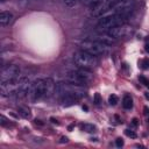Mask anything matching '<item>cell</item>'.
Segmentation results:
<instances>
[{
  "label": "cell",
  "instance_id": "obj_31",
  "mask_svg": "<svg viewBox=\"0 0 149 149\" xmlns=\"http://www.w3.org/2000/svg\"><path fill=\"white\" fill-rule=\"evenodd\" d=\"M0 2H6V0H0Z\"/></svg>",
  "mask_w": 149,
  "mask_h": 149
},
{
  "label": "cell",
  "instance_id": "obj_12",
  "mask_svg": "<svg viewBox=\"0 0 149 149\" xmlns=\"http://www.w3.org/2000/svg\"><path fill=\"white\" fill-rule=\"evenodd\" d=\"M13 20V14L7 12V10H3L0 13V24L1 26H7L8 23H10Z\"/></svg>",
  "mask_w": 149,
  "mask_h": 149
},
{
  "label": "cell",
  "instance_id": "obj_13",
  "mask_svg": "<svg viewBox=\"0 0 149 149\" xmlns=\"http://www.w3.org/2000/svg\"><path fill=\"white\" fill-rule=\"evenodd\" d=\"M122 107L125 109H130L133 107V99L129 94H125L122 98Z\"/></svg>",
  "mask_w": 149,
  "mask_h": 149
},
{
  "label": "cell",
  "instance_id": "obj_24",
  "mask_svg": "<svg viewBox=\"0 0 149 149\" xmlns=\"http://www.w3.org/2000/svg\"><path fill=\"white\" fill-rule=\"evenodd\" d=\"M94 102L97 105L100 104V95H99V93H95V95H94Z\"/></svg>",
  "mask_w": 149,
  "mask_h": 149
},
{
  "label": "cell",
  "instance_id": "obj_2",
  "mask_svg": "<svg viewBox=\"0 0 149 149\" xmlns=\"http://www.w3.org/2000/svg\"><path fill=\"white\" fill-rule=\"evenodd\" d=\"M55 94L58 98L62 97H72L76 99H81L86 95V90L81 85H77L70 81H59L56 84Z\"/></svg>",
  "mask_w": 149,
  "mask_h": 149
},
{
  "label": "cell",
  "instance_id": "obj_20",
  "mask_svg": "<svg viewBox=\"0 0 149 149\" xmlns=\"http://www.w3.org/2000/svg\"><path fill=\"white\" fill-rule=\"evenodd\" d=\"M139 80H140L144 86H147V87L149 88V79H147L144 76H140V77H139Z\"/></svg>",
  "mask_w": 149,
  "mask_h": 149
},
{
  "label": "cell",
  "instance_id": "obj_9",
  "mask_svg": "<svg viewBox=\"0 0 149 149\" xmlns=\"http://www.w3.org/2000/svg\"><path fill=\"white\" fill-rule=\"evenodd\" d=\"M133 30H134L133 27L129 26V24H127V23L125 22V23H122V24H119V26H116V27L109 29L107 33H108V35H111L113 38L118 40V38H122V37L129 36V35L133 33Z\"/></svg>",
  "mask_w": 149,
  "mask_h": 149
},
{
  "label": "cell",
  "instance_id": "obj_23",
  "mask_svg": "<svg viewBox=\"0 0 149 149\" xmlns=\"http://www.w3.org/2000/svg\"><path fill=\"white\" fill-rule=\"evenodd\" d=\"M115 146H116L118 148H121V147L123 146V140H122L121 137H118V139L115 140Z\"/></svg>",
  "mask_w": 149,
  "mask_h": 149
},
{
  "label": "cell",
  "instance_id": "obj_14",
  "mask_svg": "<svg viewBox=\"0 0 149 149\" xmlns=\"http://www.w3.org/2000/svg\"><path fill=\"white\" fill-rule=\"evenodd\" d=\"M17 113H19L20 116H22V118H24V119H29V118L31 116L30 109H29L28 107H26V106H20V107L17 108Z\"/></svg>",
  "mask_w": 149,
  "mask_h": 149
},
{
  "label": "cell",
  "instance_id": "obj_15",
  "mask_svg": "<svg viewBox=\"0 0 149 149\" xmlns=\"http://www.w3.org/2000/svg\"><path fill=\"white\" fill-rule=\"evenodd\" d=\"M80 128L84 132H86V133H94V132H97V127L94 125H92V123H83L80 126Z\"/></svg>",
  "mask_w": 149,
  "mask_h": 149
},
{
  "label": "cell",
  "instance_id": "obj_26",
  "mask_svg": "<svg viewBox=\"0 0 149 149\" xmlns=\"http://www.w3.org/2000/svg\"><path fill=\"white\" fill-rule=\"evenodd\" d=\"M144 115H146L147 120L149 121V108L148 107H144Z\"/></svg>",
  "mask_w": 149,
  "mask_h": 149
},
{
  "label": "cell",
  "instance_id": "obj_19",
  "mask_svg": "<svg viewBox=\"0 0 149 149\" xmlns=\"http://www.w3.org/2000/svg\"><path fill=\"white\" fill-rule=\"evenodd\" d=\"M125 134L128 136V137H132V139H136V133L134 132V130H130V129H126L125 130Z\"/></svg>",
  "mask_w": 149,
  "mask_h": 149
},
{
  "label": "cell",
  "instance_id": "obj_29",
  "mask_svg": "<svg viewBox=\"0 0 149 149\" xmlns=\"http://www.w3.org/2000/svg\"><path fill=\"white\" fill-rule=\"evenodd\" d=\"M51 121H52V122H54V123H57V125H58V122H57V120H55V119H54V118H51Z\"/></svg>",
  "mask_w": 149,
  "mask_h": 149
},
{
  "label": "cell",
  "instance_id": "obj_11",
  "mask_svg": "<svg viewBox=\"0 0 149 149\" xmlns=\"http://www.w3.org/2000/svg\"><path fill=\"white\" fill-rule=\"evenodd\" d=\"M105 31H99V34H94L92 35L91 38L88 40H94V41H98V42H101L104 44H107V45H112L114 42H115V38H113L111 35H108V33L104 34Z\"/></svg>",
  "mask_w": 149,
  "mask_h": 149
},
{
  "label": "cell",
  "instance_id": "obj_22",
  "mask_svg": "<svg viewBox=\"0 0 149 149\" xmlns=\"http://www.w3.org/2000/svg\"><path fill=\"white\" fill-rule=\"evenodd\" d=\"M0 123H1V126H3V127H5V126H9V125H10V123H9V121H8L3 115H1V116H0Z\"/></svg>",
  "mask_w": 149,
  "mask_h": 149
},
{
  "label": "cell",
  "instance_id": "obj_30",
  "mask_svg": "<svg viewBox=\"0 0 149 149\" xmlns=\"http://www.w3.org/2000/svg\"><path fill=\"white\" fill-rule=\"evenodd\" d=\"M146 98H147V99H149V94H148V93H146Z\"/></svg>",
  "mask_w": 149,
  "mask_h": 149
},
{
  "label": "cell",
  "instance_id": "obj_8",
  "mask_svg": "<svg viewBox=\"0 0 149 149\" xmlns=\"http://www.w3.org/2000/svg\"><path fill=\"white\" fill-rule=\"evenodd\" d=\"M21 85V78H16L13 80H8L5 83H1L0 85V91H1V95L2 97H12V95H16L19 88Z\"/></svg>",
  "mask_w": 149,
  "mask_h": 149
},
{
  "label": "cell",
  "instance_id": "obj_25",
  "mask_svg": "<svg viewBox=\"0 0 149 149\" xmlns=\"http://www.w3.org/2000/svg\"><path fill=\"white\" fill-rule=\"evenodd\" d=\"M137 125H139V120L136 119V118H134L133 120H132V127H137Z\"/></svg>",
  "mask_w": 149,
  "mask_h": 149
},
{
  "label": "cell",
  "instance_id": "obj_16",
  "mask_svg": "<svg viewBox=\"0 0 149 149\" xmlns=\"http://www.w3.org/2000/svg\"><path fill=\"white\" fill-rule=\"evenodd\" d=\"M101 0H83V2H84V5H86L88 8H91V7H93V6H95L97 3H99Z\"/></svg>",
  "mask_w": 149,
  "mask_h": 149
},
{
  "label": "cell",
  "instance_id": "obj_7",
  "mask_svg": "<svg viewBox=\"0 0 149 149\" xmlns=\"http://www.w3.org/2000/svg\"><path fill=\"white\" fill-rule=\"evenodd\" d=\"M108 47L107 44H104L101 42H98V41H94V40H84L80 42V48L81 50L84 51H87L94 56H101V55H105L107 54L108 51Z\"/></svg>",
  "mask_w": 149,
  "mask_h": 149
},
{
  "label": "cell",
  "instance_id": "obj_3",
  "mask_svg": "<svg viewBox=\"0 0 149 149\" xmlns=\"http://www.w3.org/2000/svg\"><path fill=\"white\" fill-rule=\"evenodd\" d=\"M73 61L78 68L86 70H92L98 65V57L84 50L77 51L73 56Z\"/></svg>",
  "mask_w": 149,
  "mask_h": 149
},
{
  "label": "cell",
  "instance_id": "obj_28",
  "mask_svg": "<svg viewBox=\"0 0 149 149\" xmlns=\"http://www.w3.org/2000/svg\"><path fill=\"white\" fill-rule=\"evenodd\" d=\"M144 49H146L147 52H149V42H148V41H147L146 44H144Z\"/></svg>",
  "mask_w": 149,
  "mask_h": 149
},
{
  "label": "cell",
  "instance_id": "obj_5",
  "mask_svg": "<svg viewBox=\"0 0 149 149\" xmlns=\"http://www.w3.org/2000/svg\"><path fill=\"white\" fill-rule=\"evenodd\" d=\"M135 0H119L116 1L102 16L106 15H123V16H129L133 7H134Z\"/></svg>",
  "mask_w": 149,
  "mask_h": 149
},
{
  "label": "cell",
  "instance_id": "obj_6",
  "mask_svg": "<svg viewBox=\"0 0 149 149\" xmlns=\"http://www.w3.org/2000/svg\"><path fill=\"white\" fill-rule=\"evenodd\" d=\"M65 79H66V81L84 86L93 79V74L90 72V70L79 68V70H77V71H70L66 74Z\"/></svg>",
  "mask_w": 149,
  "mask_h": 149
},
{
  "label": "cell",
  "instance_id": "obj_17",
  "mask_svg": "<svg viewBox=\"0 0 149 149\" xmlns=\"http://www.w3.org/2000/svg\"><path fill=\"white\" fill-rule=\"evenodd\" d=\"M118 101H119V98H118L115 94H111V95L108 97V102H109V105L115 106V105L118 104Z\"/></svg>",
  "mask_w": 149,
  "mask_h": 149
},
{
  "label": "cell",
  "instance_id": "obj_18",
  "mask_svg": "<svg viewBox=\"0 0 149 149\" xmlns=\"http://www.w3.org/2000/svg\"><path fill=\"white\" fill-rule=\"evenodd\" d=\"M139 64H140V68H141L142 70L148 69V68H149V58H143Z\"/></svg>",
  "mask_w": 149,
  "mask_h": 149
},
{
  "label": "cell",
  "instance_id": "obj_21",
  "mask_svg": "<svg viewBox=\"0 0 149 149\" xmlns=\"http://www.w3.org/2000/svg\"><path fill=\"white\" fill-rule=\"evenodd\" d=\"M77 1L78 0H64V3L68 6V7H73L77 5Z\"/></svg>",
  "mask_w": 149,
  "mask_h": 149
},
{
  "label": "cell",
  "instance_id": "obj_27",
  "mask_svg": "<svg viewBox=\"0 0 149 149\" xmlns=\"http://www.w3.org/2000/svg\"><path fill=\"white\" fill-rule=\"evenodd\" d=\"M59 142H61V143H64V142L66 143V142H68V137H66V136H63V137L61 139V141H59Z\"/></svg>",
  "mask_w": 149,
  "mask_h": 149
},
{
  "label": "cell",
  "instance_id": "obj_4",
  "mask_svg": "<svg viewBox=\"0 0 149 149\" xmlns=\"http://www.w3.org/2000/svg\"><path fill=\"white\" fill-rule=\"evenodd\" d=\"M127 21V16L123 15H106V16H101V19L99 20L98 24H97V30L98 31H105L107 33L109 29L122 24Z\"/></svg>",
  "mask_w": 149,
  "mask_h": 149
},
{
  "label": "cell",
  "instance_id": "obj_1",
  "mask_svg": "<svg viewBox=\"0 0 149 149\" xmlns=\"http://www.w3.org/2000/svg\"><path fill=\"white\" fill-rule=\"evenodd\" d=\"M55 87L56 84L51 78H40L31 84L28 97L33 102L40 99L49 98L52 93H55Z\"/></svg>",
  "mask_w": 149,
  "mask_h": 149
},
{
  "label": "cell",
  "instance_id": "obj_10",
  "mask_svg": "<svg viewBox=\"0 0 149 149\" xmlns=\"http://www.w3.org/2000/svg\"><path fill=\"white\" fill-rule=\"evenodd\" d=\"M19 73H20V69L15 64H8V65L3 66L2 70H1V76H0L1 83L16 79L17 76H19Z\"/></svg>",
  "mask_w": 149,
  "mask_h": 149
}]
</instances>
